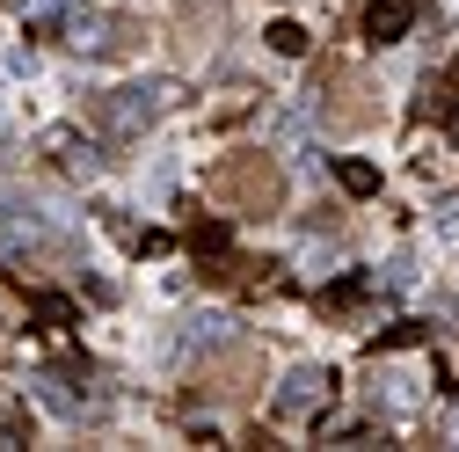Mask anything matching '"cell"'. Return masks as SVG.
<instances>
[{"label": "cell", "instance_id": "cell-14", "mask_svg": "<svg viewBox=\"0 0 459 452\" xmlns=\"http://www.w3.org/2000/svg\"><path fill=\"white\" fill-rule=\"evenodd\" d=\"M365 292H372V277H342V285H335V292H328V307H358V300H365Z\"/></svg>", "mask_w": 459, "mask_h": 452}, {"label": "cell", "instance_id": "cell-16", "mask_svg": "<svg viewBox=\"0 0 459 452\" xmlns=\"http://www.w3.org/2000/svg\"><path fill=\"white\" fill-rule=\"evenodd\" d=\"M437 234L459 248V197H452V204H437Z\"/></svg>", "mask_w": 459, "mask_h": 452}, {"label": "cell", "instance_id": "cell-7", "mask_svg": "<svg viewBox=\"0 0 459 452\" xmlns=\"http://www.w3.org/2000/svg\"><path fill=\"white\" fill-rule=\"evenodd\" d=\"M176 343H183V351H204V358H219V351H234L241 335H234V321H226V314H190Z\"/></svg>", "mask_w": 459, "mask_h": 452}, {"label": "cell", "instance_id": "cell-5", "mask_svg": "<svg viewBox=\"0 0 459 452\" xmlns=\"http://www.w3.org/2000/svg\"><path fill=\"white\" fill-rule=\"evenodd\" d=\"M328 88H335V102H321V125H365V117H372V102H365L372 88H365L351 66H335Z\"/></svg>", "mask_w": 459, "mask_h": 452}, {"label": "cell", "instance_id": "cell-17", "mask_svg": "<svg viewBox=\"0 0 459 452\" xmlns=\"http://www.w3.org/2000/svg\"><path fill=\"white\" fill-rule=\"evenodd\" d=\"M66 8H74V0H30V15H37V22H59Z\"/></svg>", "mask_w": 459, "mask_h": 452}, {"label": "cell", "instance_id": "cell-15", "mask_svg": "<svg viewBox=\"0 0 459 452\" xmlns=\"http://www.w3.org/2000/svg\"><path fill=\"white\" fill-rule=\"evenodd\" d=\"M299 132H307V117H277V125H270L277 146H299Z\"/></svg>", "mask_w": 459, "mask_h": 452}, {"label": "cell", "instance_id": "cell-4", "mask_svg": "<svg viewBox=\"0 0 459 452\" xmlns=\"http://www.w3.org/2000/svg\"><path fill=\"white\" fill-rule=\"evenodd\" d=\"M328 394H335L328 365H292V372H284V387H277V416H321Z\"/></svg>", "mask_w": 459, "mask_h": 452}, {"label": "cell", "instance_id": "cell-2", "mask_svg": "<svg viewBox=\"0 0 459 452\" xmlns=\"http://www.w3.org/2000/svg\"><path fill=\"white\" fill-rule=\"evenodd\" d=\"M168 109V88L160 81H146V88H117V95H102L95 102V125L109 132V139H139L153 117Z\"/></svg>", "mask_w": 459, "mask_h": 452}, {"label": "cell", "instance_id": "cell-8", "mask_svg": "<svg viewBox=\"0 0 459 452\" xmlns=\"http://www.w3.org/2000/svg\"><path fill=\"white\" fill-rule=\"evenodd\" d=\"M30 394H37V402H44L51 416H81V402L66 394V379H59V372H37V379H30Z\"/></svg>", "mask_w": 459, "mask_h": 452}, {"label": "cell", "instance_id": "cell-3", "mask_svg": "<svg viewBox=\"0 0 459 452\" xmlns=\"http://www.w3.org/2000/svg\"><path fill=\"white\" fill-rule=\"evenodd\" d=\"M66 37L81 51H95V59H125V51H139V22L132 15H74Z\"/></svg>", "mask_w": 459, "mask_h": 452}, {"label": "cell", "instance_id": "cell-9", "mask_svg": "<svg viewBox=\"0 0 459 452\" xmlns=\"http://www.w3.org/2000/svg\"><path fill=\"white\" fill-rule=\"evenodd\" d=\"M335 183L351 190V197H372V190H379V168H372L365 153H351V161H335Z\"/></svg>", "mask_w": 459, "mask_h": 452}, {"label": "cell", "instance_id": "cell-6", "mask_svg": "<svg viewBox=\"0 0 459 452\" xmlns=\"http://www.w3.org/2000/svg\"><path fill=\"white\" fill-rule=\"evenodd\" d=\"M416 15H423V0H372L365 8V37L372 44H401L416 30Z\"/></svg>", "mask_w": 459, "mask_h": 452}, {"label": "cell", "instance_id": "cell-10", "mask_svg": "<svg viewBox=\"0 0 459 452\" xmlns=\"http://www.w3.org/2000/svg\"><path fill=\"white\" fill-rule=\"evenodd\" d=\"M372 409H409V379L401 372H372Z\"/></svg>", "mask_w": 459, "mask_h": 452}, {"label": "cell", "instance_id": "cell-11", "mask_svg": "<svg viewBox=\"0 0 459 452\" xmlns=\"http://www.w3.org/2000/svg\"><path fill=\"white\" fill-rule=\"evenodd\" d=\"M37 321H44V328H74V300H59V292H37Z\"/></svg>", "mask_w": 459, "mask_h": 452}, {"label": "cell", "instance_id": "cell-13", "mask_svg": "<svg viewBox=\"0 0 459 452\" xmlns=\"http://www.w3.org/2000/svg\"><path fill=\"white\" fill-rule=\"evenodd\" d=\"M379 285H386V292H409V285H416V256H394Z\"/></svg>", "mask_w": 459, "mask_h": 452}, {"label": "cell", "instance_id": "cell-12", "mask_svg": "<svg viewBox=\"0 0 459 452\" xmlns=\"http://www.w3.org/2000/svg\"><path fill=\"white\" fill-rule=\"evenodd\" d=\"M270 51H284V59H299V51H307V30H299V22H270Z\"/></svg>", "mask_w": 459, "mask_h": 452}, {"label": "cell", "instance_id": "cell-18", "mask_svg": "<svg viewBox=\"0 0 459 452\" xmlns=\"http://www.w3.org/2000/svg\"><path fill=\"white\" fill-rule=\"evenodd\" d=\"M8 204H15V190H8V183H0V219H8Z\"/></svg>", "mask_w": 459, "mask_h": 452}, {"label": "cell", "instance_id": "cell-1", "mask_svg": "<svg viewBox=\"0 0 459 452\" xmlns=\"http://www.w3.org/2000/svg\"><path fill=\"white\" fill-rule=\"evenodd\" d=\"M212 190L226 197V204H241V212H277V197H284V176L270 168V153H234L212 176Z\"/></svg>", "mask_w": 459, "mask_h": 452}]
</instances>
